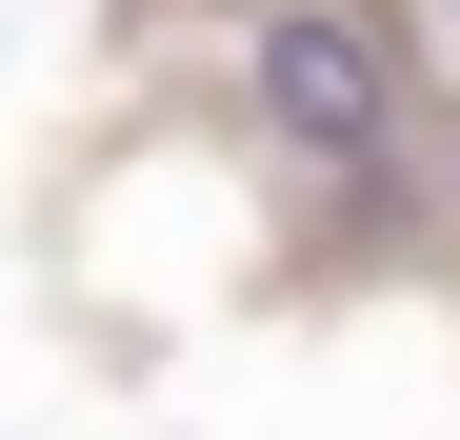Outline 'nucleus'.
<instances>
[{
    "mask_svg": "<svg viewBox=\"0 0 460 440\" xmlns=\"http://www.w3.org/2000/svg\"><path fill=\"white\" fill-rule=\"evenodd\" d=\"M241 101L300 140V161H380V140H401V60H380L360 0H280L261 60H241Z\"/></svg>",
    "mask_w": 460,
    "mask_h": 440,
    "instance_id": "f257e3e1",
    "label": "nucleus"
}]
</instances>
